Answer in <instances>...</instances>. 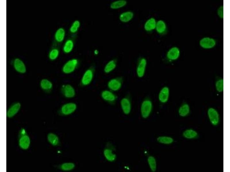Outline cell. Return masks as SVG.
Returning <instances> with one entry per match:
<instances>
[{"instance_id":"cell-1","label":"cell","mask_w":230,"mask_h":172,"mask_svg":"<svg viewBox=\"0 0 230 172\" xmlns=\"http://www.w3.org/2000/svg\"><path fill=\"white\" fill-rule=\"evenodd\" d=\"M95 70V66L92 65L85 71L80 80V84L81 86L87 87L91 83L94 78Z\"/></svg>"},{"instance_id":"cell-21","label":"cell","mask_w":230,"mask_h":172,"mask_svg":"<svg viewBox=\"0 0 230 172\" xmlns=\"http://www.w3.org/2000/svg\"><path fill=\"white\" fill-rule=\"evenodd\" d=\"M74 41L73 38L68 39L65 42L62 47L63 52L66 54L70 53L74 48Z\"/></svg>"},{"instance_id":"cell-34","label":"cell","mask_w":230,"mask_h":172,"mask_svg":"<svg viewBox=\"0 0 230 172\" xmlns=\"http://www.w3.org/2000/svg\"><path fill=\"white\" fill-rule=\"evenodd\" d=\"M215 87L216 91L221 93L223 91V79L220 78L217 79L215 82Z\"/></svg>"},{"instance_id":"cell-2","label":"cell","mask_w":230,"mask_h":172,"mask_svg":"<svg viewBox=\"0 0 230 172\" xmlns=\"http://www.w3.org/2000/svg\"><path fill=\"white\" fill-rule=\"evenodd\" d=\"M153 108V103L151 99L149 97L145 98L141 101L140 106L141 117L144 119L148 118L152 113Z\"/></svg>"},{"instance_id":"cell-14","label":"cell","mask_w":230,"mask_h":172,"mask_svg":"<svg viewBox=\"0 0 230 172\" xmlns=\"http://www.w3.org/2000/svg\"><path fill=\"white\" fill-rule=\"evenodd\" d=\"M13 67L17 73L21 74L25 73L26 71V65L23 61L19 58H16L13 61Z\"/></svg>"},{"instance_id":"cell-13","label":"cell","mask_w":230,"mask_h":172,"mask_svg":"<svg viewBox=\"0 0 230 172\" xmlns=\"http://www.w3.org/2000/svg\"><path fill=\"white\" fill-rule=\"evenodd\" d=\"M207 115L211 123L214 126L217 125L219 122L220 117L217 111L213 108H209L207 111Z\"/></svg>"},{"instance_id":"cell-27","label":"cell","mask_w":230,"mask_h":172,"mask_svg":"<svg viewBox=\"0 0 230 172\" xmlns=\"http://www.w3.org/2000/svg\"><path fill=\"white\" fill-rule=\"evenodd\" d=\"M183 136L188 139H193L196 138L198 136V132L192 129L186 130L183 132Z\"/></svg>"},{"instance_id":"cell-18","label":"cell","mask_w":230,"mask_h":172,"mask_svg":"<svg viewBox=\"0 0 230 172\" xmlns=\"http://www.w3.org/2000/svg\"><path fill=\"white\" fill-rule=\"evenodd\" d=\"M134 16V12L131 10H127L121 12L119 15V19L120 22L124 23L131 21Z\"/></svg>"},{"instance_id":"cell-20","label":"cell","mask_w":230,"mask_h":172,"mask_svg":"<svg viewBox=\"0 0 230 172\" xmlns=\"http://www.w3.org/2000/svg\"><path fill=\"white\" fill-rule=\"evenodd\" d=\"M155 30L158 34L164 35L167 32V27L166 22L162 19L157 21Z\"/></svg>"},{"instance_id":"cell-30","label":"cell","mask_w":230,"mask_h":172,"mask_svg":"<svg viewBox=\"0 0 230 172\" xmlns=\"http://www.w3.org/2000/svg\"><path fill=\"white\" fill-rule=\"evenodd\" d=\"M47 138L49 142L53 146H57L59 144V138L55 134L53 133L49 134L47 135Z\"/></svg>"},{"instance_id":"cell-35","label":"cell","mask_w":230,"mask_h":172,"mask_svg":"<svg viewBox=\"0 0 230 172\" xmlns=\"http://www.w3.org/2000/svg\"><path fill=\"white\" fill-rule=\"evenodd\" d=\"M217 14L221 18H223V5L220 6L217 10Z\"/></svg>"},{"instance_id":"cell-3","label":"cell","mask_w":230,"mask_h":172,"mask_svg":"<svg viewBox=\"0 0 230 172\" xmlns=\"http://www.w3.org/2000/svg\"><path fill=\"white\" fill-rule=\"evenodd\" d=\"M79 60L76 58H72L67 60L62 68V73L65 74L69 75L74 72L79 64Z\"/></svg>"},{"instance_id":"cell-22","label":"cell","mask_w":230,"mask_h":172,"mask_svg":"<svg viewBox=\"0 0 230 172\" xmlns=\"http://www.w3.org/2000/svg\"><path fill=\"white\" fill-rule=\"evenodd\" d=\"M39 85L41 89L47 92L50 91L53 87L52 82L46 78L42 79L40 81Z\"/></svg>"},{"instance_id":"cell-9","label":"cell","mask_w":230,"mask_h":172,"mask_svg":"<svg viewBox=\"0 0 230 172\" xmlns=\"http://www.w3.org/2000/svg\"><path fill=\"white\" fill-rule=\"evenodd\" d=\"M61 92L62 95L68 99H72L76 95V92L73 86L68 83L62 85L61 88Z\"/></svg>"},{"instance_id":"cell-16","label":"cell","mask_w":230,"mask_h":172,"mask_svg":"<svg viewBox=\"0 0 230 172\" xmlns=\"http://www.w3.org/2000/svg\"><path fill=\"white\" fill-rule=\"evenodd\" d=\"M157 20L154 17H151L146 20L143 25L144 30L148 32H150L155 30Z\"/></svg>"},{"instance_id":"cell-11","label":"cell","mask_w":230,"mask_h":172,"mask_svg":"<svg viewBox=\"0 0 230 172\" xmlns=\"http://www.w3.org/2000/svg\"><path fill=\"white\" fill-rule=\"evenodd\" d=\"M180 53V49L177 46H173L170 48L167 51L166 57L168 61H173L178 59Z\"/></svg>"},{"instance_id":"cell-4","label":"cell","mask_w":230,"mask_h":172,"mask_svg":"<svg viewBox=\"0 0 230 172\" xmlns=\"http://www.w3.org/2000/svg\"><path fill=\"white\" fill-rule=\"evenodd\" d=\"M123 83V78L121 76H118L109 79L107 85L108 89L115 92L119 91L121 89Z\"/></svg>"},{"instance_id":"cell-7","label":"cell","mask_w":230,"mask_h":172,"mask_svg":"<svg viewBox=\"0 0 230 172\" xmlns=\"http://www.w3.org/2000/svg\"><path fill=\"white\" fill-rule=\"evenodd\" d=\"M100 96L103 100L111 105L115 104L118 99L115 92L108 89H104L101 92Z\"/></svg>"},{"instance_id":"cell-12","label":"cell","mask_w":230,"mask_h":172,"mask_svg":"<svg viewBox=\"0 0 230 172\" xmlns=\"http://www.w3.org/2000/svg\"><path fill=\"white\" fill-rule=\"evenodd\" d=\"M170 95V90L167 86L162 87L159 91L158 98L159 102L162 104L167 103L169 99Z\"/></svg>"},{"instance_id":"cell-25","label":"cell","mask_w":230,"mask_h":172,"mask_svg":"<svg viewBox=\"0 0 230 172\" xmlns=\"http://www.w3.org/2000/svg\"><path fill=\"white\" fill-rule=\"evenodd\" d=\"M190 112V107L187 103H183L179 108L178 113L179 115L182 117L188 116Z\"/></svg>"},{"instance_id":"cell-19","label":"cell","mask_w":230,"mask_h":172,"mask_svg":"<svg viewBox=\"0 0 230 172\" xmlns=\"http://www.w3.org/2000/svg\"><path fill=\"white\" fill-rule=\"evenodd\" d=\"M117 60L115 58L112 59L107 62L104 65L103 71L104 73L108 74L114 71L117 66Z\"/></svg>"},{"instance_id":"cell-17","label":"cell","mask_w":230,"mask_h":172,"mask_svg":"<svg viewBox=\"0 0 230 172\" xmlns=\"http://www.w3.org/2000/svg\"><path fill=\"white\" fill-rule=\"evenodd\" d=\"M21 108V103L18 102L13 103L7 110L6 115L9 118H12L16 115Z\"/></svg>"},{"instance_id":"cell-8","label":"cell","mask_w":230,"mask_h":172,"mask_svg":"<svg viewBox=\"0 0 230 172\" xmlns=\"http://www.w3.org/2000/svg\"><path fill=\"white\" fill-rule=\"evenodd\" d=\"M120 104L123 114L126 115L129 114L132 110V101L130 96L127 95L122 97L120 100Z\"/></svg>"},{"instance_id":"cell-33","label":"cell","mask_w":230,"mask_h":172,"mask_svg":"<svg viewBox=\"0 0 230 172\" xmlns=\"http://www.w3.org/2000/svg\"><path fill=\"white\" fill-rule=\"evenodd\" d=\"M75 167V164L72 162L65 163L60 166L61 169L63 171H69L73 170Z\"/></svg>"},{"instance_id":"cell-36","label":"cell","mask_w":230,"mask_h":172,"mask_svg":"<svg viewBox=\"0 0 230 172\" xmlns=\"http://www.w3.org/2000/svg\"><path fill=\"white\" fill-rule=\"evenodd\" d=\"M93 52V54L97 56L99 53V51L98 49H95L94 50Z\"/></svg>"},{"instance_id":"cell-31","label":"cell","mask_w":230,"mask_h":172,"mask_svg":"<svg viewBox=\"0 0 230 172\" xmlns=\"http://www.w3.org/2000/svg\"><path fill=\"white\" fill-rule=\"evenodd\" d=\"M147 163L151 170L155 172L157 169V163L155 158L152 156H149L147 159Z\"/></svg>"},{"instance_id":"cell-32","label":"cell","mask_w":230,"mask_h":172,"mask_svg":"<svg viewBox=\"0 0 230 172\" xmlns=\"http://www.w3.org/2000/svg\"><path fill=\"white\" fill-rule=\"evenodd\" d=\"M59 54V49L57 48H54L49 51L48 54V57L50 60H54L58 58Z\"/></svg>"},{"instance_id":"cell-24","label":"cell","mask_w":230,"mask_h":172,"mask_svg":"<svg viewBox=\"0 0 230 172\" xmlns=\"http://www.w3.org/2000/svg\"><path fill=\"white\" fill-rule=\"evenodd\" d=\"M19 145L22 149L26 150L28 148L30 144V139L27 135H24L20 138Z\"/></svg>"},{"instance_id":"cell-5","label":"cell","mask_w":230,"mask_h":172,"mask_svg":"<svg viewBox=\"0 0 230 172\" xmlns=\"http://www.w3.org/2000/svg\"><path fill=\"white\" fill-rule=\"evenodd\" d=\"M147 63V60L144 57H141L138 59L136 68V73L139 78H141L144 76Z\"/></svg>"},{"instance_id":"cell-29","label":"cell","mask_w":230,"mask_h":172,"mask_svg":"<svg viewBox=\"0 0 230 172\" xmlns=\"http://www.w3.org/2000/svg\"><path fill=\"white\" fill-rule=\"evenodd\" d=\"M157 140L159 143L164 144H171L174 142V139L172 137L167 136H159Z\"/></svg>"},{"instance_id":"cell-6","label":"cell","mask_w":230,"mask_h":172,"mask_svg":"<svg viewBox=\"0 0 230 172\" xmlns=\"http://www.w3.org/2000/svg\"><path fill=\"white\" fill-rule=\"evenodd\" d=\"M77 108V105L76 103L69 101L63 104L61 106L60 111L62 115L67 116L74 113Z\"/></svg>"},{"instance_id":"cell-10","label":"cell","mask_w":230,"mask_h":172,"mask_svg":"<svg viewBox=\"0 0 230 172\" xmlns=\"http://www.w3.org/2000/svg\"><path fill=\"white\" fill-rule=\"evenodd\" d=\"M216 42L214 38L209 37H204L200 39L199 42L200 46L202 48L208 49L214 48L216 45Z\"/></svg>"},{"instance_id":"cell-23","label":"cell","mask_w":230,"mask_h":172,"mask_svg":"<svg viewBox=\"0 0 230 172\" xmlns=\"http://www.w3.org/2000/svg\"><path fill=\"white\" fill-rule=\"evenodd\" d=\"M66 35L65 29L63 27L58 28L56 31L54 35L55 41L58 43H61L64 40Z\"/></svg>"},{"instance_id":"cell-15","label":"cell","mask_w":230,"mask_h":172,"mask_svg":"<svg viewBox=\"0 0 230 172\" xmlns=\"http://www.w3.org/2000/svg\"><path fill=\"white\" fill-rule=\"evenodd\" d=\"M112 145L108 144L103 150V155L106 159L110 162L114 161L116 159V156L114 152Z\"/></svg>"},{"instance_id":"cell-28","label":"cell","mask_w":230,"mask_h":172,"mask_svg":"<svg viewBox=\"0 0 230 172\" xmlns=\"http://www.w3.org/2000/svg\"><path fill=\"white\" fill-rule=\"evenodd\" d=\"M80 26V22L79 20L76 19L74 21L69 28L70 33L72 35H75L78 31Z\"/></svg>"},{"instance_id":"cell-26","label":"cell","mask_w":230,"mask_h":172,"mask_svg":"<svg viewBox=\"0 0 230 172\" xmlns=\"http://www.w3.org/2000/svg\"><path fill=\"white\" fill-rule=\"evenodd\" d=\"M127 2L125 0H116L112 2L110 5V8L112 9H118L126 6Z\"/></svg>"}]
</instances>
